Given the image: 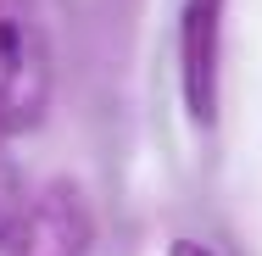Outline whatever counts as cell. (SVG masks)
I'll list each match as a JSON object with an SVG mask.
<instances>
[{
    "label": "cell",
    "instance_id": "2",
    "mask_svg": "<svg viewBox=\"0 0 262 256\" xmlns=\"http://www.w3.org/2000/svg\"><path fill=\"white\" fill-rule=\"evenodd\" d=\"M90 251H95V212L73 178L39 184L6 245V256H90Z\"/></svg>",
    "mask_w": 262,
    "mask_h": 256
},
{
    "label": "cell",
    "instance_id": "1",
    "mask_svg": "<svg viewBox=\"0 0 262 256\" xmlns=\"http://www.w3.org/2000/svg\"><path fill=\"white\" fill-rule=\"evenodd\" d=\"M51 106V39L39 0H0V134H28Z\"/></svg>",
    "mask_w": 262,
    "mask_h": 256
},
{
    "label": "cell",
    "instance_id": "4",
    "mask_svg": "<svg viewBox=\"0 0 262 256\" xmlns=\"http://www.w3.org/2000/svg\"><path fill=\"white\" fill-rule=\"evenodd\" d=\"M23 206H28V190H23L17 167H11V156H6V139H0V256H6L11 234H17V217H23Z\"/></svg>",
    "mask_w": 262,
    "mask_h": 256
},
{
    "label": "cell",
    "instance_id": "6",
    "mask_svg": "<svg viewBox=\"0 0 262 256\" xmlns=\"http://www.w3.org/2000/svg\"><path fill=\"white\" fill-rule=\"evenodd\" d=\"M0 139H6V134H0Z\"/></svg>",
    "mask_w": 262,
    "mask_h": 256
},
{
    "label": "cell",
    "instance_id": "5",
    "mask_svg": "<svg viewBox=\"0 0 262 256\" xmlns=\"http://www.w3.org/2000/svg\"><path fill=\"white\" fill-rule=\"evenodd\" d=\"M167 256H217V251L195 245V240H173V245H167Z\"/></svg>",
    "mask_w": 262,
    "mask_h": 256
},
{
    "label": "cell",
    "instance_id": "3",
    "mask_svg": "<svg viewBox=\"0 0 262 256\" xmlns=\"http://www.w3.org/2000/svg\"><path fill=\"white\" fill-rule=\"evenodd\" d=\"M223 6L229 0H184L179 6V89L195 128L217 123V61H223Z\"/></svg>",
    "mask_w": 262,
    "mask_h": 256
}]
</instances>
